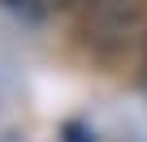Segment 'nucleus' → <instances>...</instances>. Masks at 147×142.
Segmentation results:
<instances>
[{
  "mask_svg": "<svg viewBox=\"0 0 147 142\" xmlns=\"http://www.w3.org/2000/svg\"><path fill=\"white\" fill-rule=\"evenodd\" d=\"M143 86H147V39H143Z\"/></svg>",
  "mask_w": 147,
  "mask_h": 142,
  "instance_id": "3",
  "label": "nucleus"
},
{
  "mask_svg": "<svg viewBox=\"0 0 147 142\" xmlns=\"http://www.w3.org/2000/svg\"><path fill=\"white\" fill-rule=\"evenodd\" d=\"M74 26L91 56L117 60L147 35V0H78Z\"/></svg>",
  "mask_w": 147,
  "mask_h": 142,
  "instance_id": "1",
  "label": "nucleus"
},
{
  "mask_svg": "<svg viewBox=\"0 0 147 142\" xmlns=\"http://www.w3.org/2000/svg\"><path fill=\"white\" fill-rule=\"evenodd\" d=\"M0 5L13 9V13H26V17H52V13L74 9L78 0H0Z\"/></svg>",
  "mask_w": 147,
  "mask_h": 142,
  "instance_id": "2",
  "label": "nucleus"
}]
</instances>
